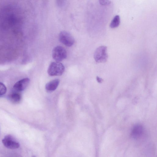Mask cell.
Here are the masks:
<instances>
[{
  "label": "cell",
  "mask_w": 157,
  "mask_h": 157,
  "mask_svg": "<svg viewBox=\"0 0 157 157\" xmlns=\"http://www.w3.org/2000/svg\"><path fill=\"white\" fill-rule=\"evenodd\" d=\"M64 70V67L62 63L53 62L50 64L48 69V73L50 76H60L63 73Z\"/></svg>",
  "instance_id": "obj_1"
},
{
  "label": "cell",
  "mask_w": 157,
  "mask_h": 157,
  "mask_svg": "<svg viewBox=\"0 0 157 157\" xmlns=\"http://www.w3.org/2000/svg\"><path fill=\"white\" fill-rule=\"evenodd\" d=\"M94 59L97 63L105 62L108 58L106 46H101L98 47L94 52Z\"/></svg>",
  "instance_id": "obj_2"
},
{
  "label": "cell",
  "mask_w": 157,
  "mask_h": 157,
  "mask_svg": "<svg viewBox=\"0 0 157 157\" xmlns=\"http://www.w3.org/2000/svg\"><path fill=\"white\" fill-rule=\"evenodd\" d=\"M52 56L56 61L60 62L66 58L67 51L63 47L57 46L53 49Z\"/></svg>",
  "instance_id": "obj_3"
},
{
  "label": "cell",
  "mask_w": 157,
  "mask_h": 157,
  "mask_svg": "<svg viewBox=\"0 0 157 157\" xmlns=\"http://www.w3.org/2000/svg\"><path fill=\"white\" fill-rule=\"evenodd\" d=\"M4 145L6 148L11 149H15L20 147L19 143L10 135H6L2 140Z\"/></svg>",
  "instance_id": "obj_4"
},
{
  "label": "cell",
  "mask_w": 157,
  "mask_h": 157,
  "mask_svg": "<svg viewBox=\"0 0 157 157\" xmlns=\"http://www.w3.org/2000/svg\"><path fill=\"white\" fill-rule=\"evenodd\" d=\"M59 41L67 47L71 46L75 42L74 39L72 35L65 31L61 32L59 34Z\"/></svg>",
  "instance_id": "obj_5"
},
{
  "label": "cell",
  "mask_w": 157,
  "mask_h": 157,
  "mask_svg": "<svg viewBox=\"0 0 157 157\" xmlns=\"http://www.w3.org/2000/svg\"><path fill=\"white\" fill-rule=\"evenodd\" d=\"M29 79L25 78L17 82L14 85L13 88L15 91L19 92L24 90L28 85Z\"/></svg>",
  "instance_id": "obj_6"
},
{
  "label": "cell",
  "mask_w": 157,
  "mask_h": 157,
  "mask_svg": "<svg viewBox=\"0 0 157 157\" xmlns=\"http://www.w3.org/2000/svg\"><path fill=\"white\" fill-rule=\"evenodd\" d=\"M144 132L143 127L140 125H136L133 128L131 133L132 137L134 139L140 138Z\"/></svg>",
  "instance_id": "obj_7"
},
{
  "label": "cell",
  "mask_w": 157,
  "mask_h": 157,
  "mask_svg": "<svg viewBox=\"0 0 157 157\" xmlns=\"http://www.w3.org/2000/svg\"><path fill=\"white\" fill-rule=\"evenodd\" d=\"M59 83V80L58 79L52 80L46 84L45 89L48 92H52L57 88Z\"/></svg>",
  "instance_id": "obj_8"
},
{
  "label": "cell",
  "mask_w": 157,
  "mask_h": 157,
  "mask_svg": "<svg viewBox=\"0 0 157 157\" xmlns=\"http://www.w3.org/2000/svg\"><path fill=\"white\" fill-rule=\"evenodd\" d=\"M10 101L13 103L17 104L19 103L21 99V95L20 94L16 91L10 94L9 96Z\"/></svg>",
  "instance_id": "obj_9"
},
{
  "label": "cell",
  "mask_w": 157,
  "mask_h": 157,
  "mask_svg": "<svg viewBox=\"0 0 157 157\" xmlns=\"http://www.w3.org/2000/svg\"><path fill=\"white\" fill-rule=\"evenodd\" d=\"M120 24V18L119 15L115 16L112 20L109 26L111 28H114L117 27Z\"/></svg>",
  "instance_id": "obj_10"
},
{
  "label": "cell",
  "mask_w": 157,
  "mask_h": 157,
  "mask_svg": "<svg viewBox=\"0 0 157 157\" xmlns=\"http://www.w3.org/2000/svg\"><path fill=\"white\" fill-rule=\"evenodd\" d=\"M6 90V86L2 83L0 82V96L5 94Z\"/></svg>",
  "instance_id": "obj_11"
},
{
  "label": "cell",
  "mask_w": 157,
  "mask_h": 157,
  "mask_svg": "<svg viewBox=\"0 0 157 157\" xmlns=\"http://www.w3.org/2000/svg\"><path fill=\"white\" fill-rule=\"evenodd\" d=\"M99 3L101 5H107L111 3V1L109 0H99Z\"/></svg>",
  "instance_id": "obj_12"
},
{
  "label": "cell",
  "mask_w": 157,
  "mask_h": 157,
  "mask_svg": "<svg viewBox=\"0 0 157 157\" xmlns=\"http://www.w3.org/2000/svg\"><path fill=\"white\" fill-rule=\"evenodd\" d=\"M32 157H36L35 156H33Z\"/></svg>",
  "instance_id": "obj_13"
}]
</instances>
